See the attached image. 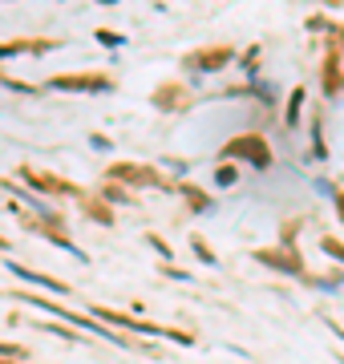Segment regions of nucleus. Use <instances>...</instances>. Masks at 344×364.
<instances>
[{"label":"nucleus","mask_w":344,"mask_h":364,"mask_svg":"<svg viewBox=\"0 0 344 364\" xmlns=\"http://www.w3.org/2000/svg\"><path fill=\"white\" fill-rule=\"evenodd\" d=\"M13 272H16V275H25L28 284H41V287H57V291H65V287L57 284V279H49V275H37V272H25L21 263H13Z\"/></svg>","instance_id":"obj_2"},{"label":"nucleus","mask_w":344,"mask_h":364,"mask_svg":"<svg viewBox=\"0 0 344 364\" xmlns=\"http://www.w3.org/2000/svg\"><path fill=\"white\" fill-rule=\"evenodd\" d=\"M57 90H97V81H85V77H65V81H57Z\"/></svg>","instance_id":"obj_3"},{"label":"nucleus","mask_w":344,"mask_h":364,"mask_svg":"<svg viewBox=\"0 0 344 364\" xmlns=\"http://www.w3.org/2000/svg\"><path fill=\"white\" fill-rule=\"evenodd\" d=\"M324 247H328L332 255H336V259H344V247H340V243H332V239H328V243H324Z\"/></svg>","instance_id":"obj_4"},{"label":"nucleus","mask_w":344,"mask_h":364,"mask_svg":"<svg viewBox=\"0 0 344 364\" xmlns=\"http://www.w3.org/2000/svg\"><path fill=\"white\" fill-rule=\"evenodd\" d=\"M227 154H247V158H255L259 166H267V162H272L259 138H239V142H231V146H227Z\"/></svg>","instance_id":"obj_1"}]
</instances>
